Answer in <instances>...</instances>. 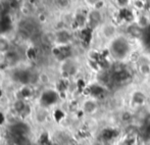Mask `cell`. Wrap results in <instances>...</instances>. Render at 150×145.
I'll list each match as a JSON object with an SVG mask.
<instances>
[{
  "mask_svg": "<svg viewBox=\"0 0 150 145\" xmlns=\"http://www.w3.org/2000/svg\"><path fill=\"white\" fill-rule=\"evenodd\" d=\"M107 50L115 62H125L134 53L130 38L120 34L107 44Z\"/></svg>",
  "mask_w": 150,
  "mask_h": 145,
  "instance_id": "1",
  "label": "cell"
},
{
  "mask_svg": "<svg viewBox=\"0 0 150 145\" xmlns=\"http://www.w3.org/2000/svg\"><path fill=\"white\" fill-rule=\"evenodd\" d=\"M81 108L83 112L88 117H95L98 113L100 105H99V101L96 97H89L83 101L81 104Z\"/></svg>",
  "mask_w": 150,
  "mask_h": 145,
  "instance_id": "4",
  "label": "cell"
},
{
  "mask_svg": "<svg viewBox=\"0 0 150 145\" xmlns=\"http://www.w3.org/2000/svg\"><path fill=\"white\" fill-rule=\"evenodd\" d=\"M85 4L90 8H99V4L102 3L103 0H84Z\"/></svg>",
  "mask_w": 150,
  "mask_h": 145,
  "instance_id": "6",
  "label": "cell"
},
{
  "mask_svg": "<svg viewBox=\"0 0 150 145\" xmlns=\"http://www.w3.org/2000/svg\"><path fill=\"white\" fill-rule=\"evenodd\" d=\"M9 50V43L4 38H0V52H6L7 53Z\"/></svg>",
  "mask_w": 150,
  "mask_h": 145,
  "instance_id": "7",
  "label": "cell"
},
{
  "mask_svg": "<svg viewBox=\"0 0 150 145\" xmlns=\"http://www.w3.org/2000/svg\"><path fill=\"white\" fill-rule=\"evenodd\" d=\"M104 22V16L100 8H91L87 13V26L93 30H98Z\"/></svg>",
  "mask_w": 150,
  "mask_h": 145,
  "instance_id": "3",
  "label": "cell"
},
{
  "mask_svg": "<svg viewBox=\"0 0 150 145\" xmlns=\"http://www.w3.org/2000/svg\"><path fill=\"white\" fill-rule=\"evenodd\" d=\"M99 31V35L100 37L106 42L107 44L113 40L115 37H117L120 35L119 32V28L115 24H113L112 22H106L105 21L101 27L98 29Z\"/></svg>",
  "mask_w": 150,
  "mask_h": 145,
  "instance_id": "2",
  "label": "cell"
},
{
  "mask_svg": "<svg viewBox=\"0 0 150 145\" xmlns=\"http://www.w3.org/2000/svg\"><path fill=\"white\" fill-rule=\"evenodd\" d=\"M136 70L137 73L143 78L150 77V62L147 59H141L138 58L136 62Z\"/></svg>",
  "mask_w": 150,
  "mask_h": 145,
  "instance_id": "5",
  "label": "cell"
}]
</instances>
